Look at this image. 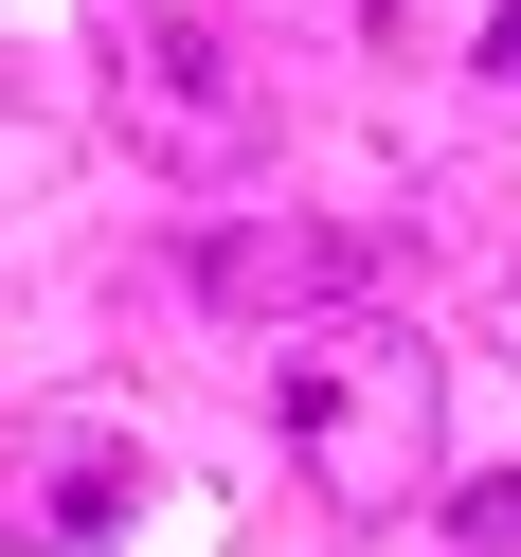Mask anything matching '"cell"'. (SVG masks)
Listing matches in <instances>:
<instances>
[{"instance_id":"1","label":"cell","mask_w":521,"mask_h":557,"mask_svg":"<svg viewBox=\"0 0 521 557\" xmlns=\"http://www.w3.org/2000/svg\"><path fill=\"white\" fill-rule=\"evenodd\" d=\"M432 432H449V377H432V342L377 324V306H342L324 342L270 360V449L306 468L324 521H413L432 504Z\"/></svg>"},{"instance_id":"2","label":"cell","mask_w":521,"mask_h":557,"mask_svg":"<svg viewBox=\"0 0 521 557\" xmlns=\"http://www.w3.org/2000/svg\"><path fill=\"white\" fill-rule=\"evenodd\" d=\"M109 126L145 181H252L270 145V73L234 54V18H198V0H109Z\"/></svg>"},{"instance_id":"3","label":"cell","mask_w":521,"mask_h":557,"mask_svg":"<svg viewBox=\"0 0 521 557\" xmlns=\"http://www.w3.org/2000/svg\"><path fill=\"white\" fill-rule=\"evenodd\" d=\"M145 521V432L109 396H54V413H0V557H73Z\"/></svg>"},{"instance_id":"4","label":"cell","mask_w":521,"mask_h":557,"mask_svg":"<svg viewBox=\"0 0 521 557\" xmlns=\"http://www.w3.org/2000/svg\"><path fill=\"white\" fill-rule=\"evenodd\" d=\"M377 252H396L377 216H234V234H198V306H234V324H306V306H360Z\"/></svg>"},{"instance_id":"5","label":"cell","mask_w":521,"mask_h":557,"mask_svg":"<svg viewBox=\"0 0 521 557\" xmlns=\"http://www.w3.org/2000/svg\"><path fill=\"white\" fill-rule=\"evenodd\" d=\"M449 557H521V468H485V485H449Z\"/></svg>"},{"instance_id":"6","label":"cell","mask_w":521,"mask_h":557,"mask_svg":"<svg viewBox=\"0 0 521 557\" xmlns=\"http://www.w3.org/2000/svg\"><path fill=\"white\" fill-rule=\"evenodd\" d=\"M288 18H324V37H360V54H413V18H432V0H288Z\"/></svg>"},{"instance_id":"7","label":"cell","mask_w":521,"mask_h":557,"mask_svg":"<svg viewBox=\"0 0 521 557\" xmlns=\"http://www.w3.org/2000/svg\"><path fill=\"white\" fill-rule=\"evenodd\" d=\"M485 73H504V90H521V0H504V18H485Z\"/></svg>"}]
</instances>
